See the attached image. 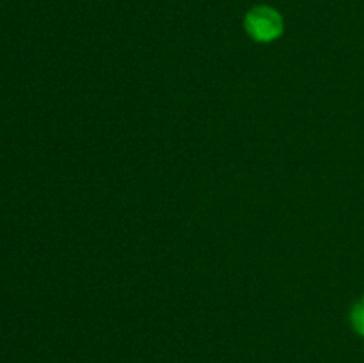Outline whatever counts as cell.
<instances>
[{"label": "cell", "instance_id": "obj_2", "mask_svg": "<svg viewBox=\"0 0 364 363\" xmlns=\"http://www.w3.org/2000/svg\"><path fill=\"white\" fill-rule=\"evenodd\" d=\"M352 326L355 327L358 333H361L364 337V302L363 305H358L354 310H352Z\"/></svg>", "mask_w": 364, "mask_h": 363}, {"label": "cell", "instance_id": "obj_1", "mask_svg": "<svg viewBox=\"0 0 364 363\" xmlns=\"http://www.w3.org/2000/svg\"><path fill=\"white\" fill-rule=\"evenodd\" d=\"M245 28L256 41H274L283 32V18L272 7H255L245 18Z\"/></svg>", "mask_w": 364, "mask_h": 363}]
</instances>
